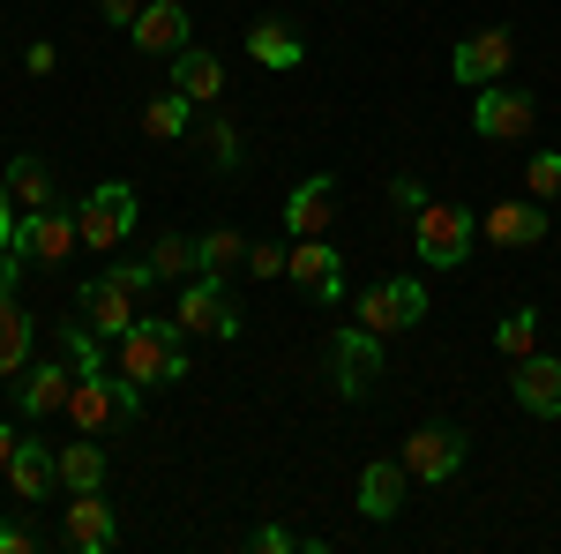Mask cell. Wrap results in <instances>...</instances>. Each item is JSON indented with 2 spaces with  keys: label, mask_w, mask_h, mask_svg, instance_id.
I'll return each mask as SVG.
<instances>
[{
  "label": "cell",
  "mask_w": 561,
  "mask_h": 554,
  "mask_svg": "<svg viewBox=\"0 0 561 554\" xmlns=\"http://www.w3.org/2000/svg\"><path fill=\"white\" fill-rule=\"evenodd\" d=\"M121 375L142 389L180 383L187 375V330L180 323H135L128 338H121Z\"/></svg>",
  "instance_id": "cell-1"
},
{
  "label": "cell",
  "mask_w": 561,
  "mask_h": 554,
  "mask_svg": "<svg viewBox=\"0 0 561 554\" xmlns=\"http://www.w3.org/2000/svg\"><path fill=\"white\" fill-rule=\"evenodd\" d=\"M472 233H479V217L465 203H420V217H412V248H420L427 270H457L472 256Z\"/></svg>",
  "instance_id": "cell-2"
},
{
  "label": "cell",
  "mask_w": 561,
  "mask_h": 554,
  "mask_svg": "<svg viewBox=\"0 0 561 554\" xmlns=\"http://www.w3.org/2000/svg\"><path fill=\"white\" fill-rule=\"evenodd\" d=\"M135 397H142V383H128V375H76V397H68V420L83 427V434H105V427H128L135 420Z\"/></svg>",
  "instance_id": "cell-3"
},
{
  "label": "cell",
  "mask_w": 561,
  "mask_h": 554,
  "mask_svg": "<svg viewBox=\"0 0 561 554\" xmlns=\"http://www.w3.org/2000/svg\"><path fill=\"white\" fill-rule=\"evenodd\" d=\"M76 225H83V248H90V256H113V248L135 233V188H128V180L90 188L83 211H76Z\"/></svg>",
  "instance_id": "cell-4"
},
{
  "label": "cell",
  "mask_w": 561,
  "mask_h": 554,
  "mask_svg": "<svg viewBox=\"0 0 561 554\" xmlns=\"http://www.w3.org/2000/svg\"><path fill=\"white\" fill-rule=\"evenodd\" d=\"M173 323L187 330V338H240V307H232V293L217 285L210 270H195V278H187Z\"/></svg>",
  "instance_id": "cell-5"
},
{
  "label": "cell",
  "mask_w": 561,
  "mask_h": 554,
  "mask_svg": "<svg viewBox=\"0 0 561 554\" xmlns=\"http://www.w3.org/2000/svg\"><path fill=\"white\" fill-rule=\"evenodd\" d=\"M76 248H83V225H76V211H60V203L23 211V225H15V256L23 262H68Z\"/></svg>",
  "instance_id": "cell-6"
},
{
  "label": "cell",
  "mask_w": 561,
  "mask_h": 554,
  "mask_svg": "<svg viewBox=\"0 0 561 554\" xmlns=\"http://www.w3.org/2000/svg\"><path fill=\"white\" fill-rule=\"evenodd\" d=\"M531 121H539V105H531V90H517V83H486L479 105H472V128L486 135V143H524Z\"/></svg>",
  "instance_id": "cell-7"
},
{
  "label": "cell",
  "mask_w": 561,
  "mask_h": 554,
  "mask_svg": "<svg viewBox=\"0 0 561 554\" xmlns=\"http://www.w3.org/2000/svg\"><path fill=\"white\" fill-rule=\"evenodd\" d=\"M15 270H23V256L8 248V256H0V375H23V368H31V338H38V323H31L23 299H15Z\"/></svg>",
  "instance_id": "cell-8"
},
{
  "label": "cell",
  "mask_w": 561,
  "mask_h": 554,
  "mask_svg": "<svg viewBox=\"0 0 561 554\" xmlns=\"http://www.w3.org/2000/svg\"><path fill=\"white\" fill-rule=\"evenodd\" d=\"M420 315H427V285L420 278H382L375 293H359V323L382 330V338L389 330H412Z\"/></svg>",
  "instance_id": "cell-9"
},
{
  "label": "cell",
  "mask_w": 561,
  "mask_h": 554,
  "mask_svg": "<svg viewBox=\"0 0 561 554\" xmlns=\"http://www.w3.org/2000/svg\"><path fill=\"white\" fill-rule=\"evenodd\" d=\"M285 278H293V285H300L307 299H322V307H330V299H345V256H337V248H330L322 233L293 248V262H285Z\"/></svg>",
  "instance_id": "cell-10"
},
{
  "label": "cell",
  "mask_w": 561,
  "mask_h": 554,
  "mask_svg": "<svg viewBox=\"0 0 561 554\" xmlns=\"http://www.w3.org/2000/svg\"><path fill=\"white\" fill-rule=\"evenodd\" d=\"M457 465H465V434H457V427H420V434H404V472H412V479L442 487V479H457Z\"/></svg>",
  "instance_id": "cell-11"
},
{
  "label": "cell",
  "mask_w": 561,
  "mask_h": 554,
  "mask_svg": "<svg viewBox=\"0 0 561 554\" xmlns=\"http://www.w3.org/2000/svg\"><path fill=\"white\" fill-rule=\"evenodd\" d=\"M83 323H90V330H98L105 344H121V338L135 330V323H142V315H135V293L121 285V278H113V270L83 285Z\"/></svg>",
  "instance_id": "cell-12"
},
{
  "label": "cell",
  "mask_w": 561,
  "mask_h": 554,
  "mask_svg": "<svg viewBox=\"0 0 561 554\" xmlns=\"http://www.w3.org/2000/svg\"><path fill=\"white\" fill-rule=\"evenodd\" d=\"M375 383H382V330L352 323V330H337V389L345 397H367Z\"/></svg>",
  "instance_id": "cell-13"
},
{
  "label": "cell",
  "mask_w": 561,
  "mask_h": 554,
  "mask_svg": "<svg viewBox=\"0 0 561 554\" xmlns=\"http://www.w3.org/2000/svg\"><path fill=\"white\" fill-rule=\"evenodd\" d=\"M510 60H517V38H510V31H472V38L457 45V60H449V68H457V83H502V76H510Z\"/></svg>",
  "instance_id": "cell-14"
},
{
  "label": "cell",
  "mask_w": 561,
  "mask_h": 554,
  "mask_svg": "<svg viewBox=\"0 0 561 554\" xmlns=\"http://www.w3.org/2000/svg\"><path fill=\"white\" fill-rule=\"evenodd\" d=\"M128 38H135V53H180V45H195L187 0H150V8L128 23Z\"/></svg>",
  "instance_id": "cell-15"
},
{
  "label": "cell",
  "mask_w": 561,
  "mask_h": 554,
  "mask_svg": "<svg viewBox=\"0 0 561 554\" xmlns=\"http://www.w3.org/2000/svg\"><path fill=\"white\" fill-rule=\"evenodd\" d=\"M68 397H76V360H31V368H23V412H31V420L68 412Z\"/></svg>",
  "instance_id": "cell-16"
},
{
  "label": "cell",
  "mask_w": 561,
  "mask_h": 554,
  "mask_svg": "<svg viewBox=\"0 0 561 554\" xmlns=\"http://www.w3.org/2000/svg\"><path fill=\"white\" fill-rule=\"evenodd\" d=\"M330 217H337V188H330V172H314V180H300V188L285 195V233H293V240L330 233Z\"/></svg>",
  "instance_id": "cell-17"
},
{
  "label": "cell",
  "mask_w": 561,
  "mask_h": 554,
  "mask_svg": "<svg viewBox=\"0 0 561 554\" xmlns=\"http://www.w3.org/2000/svg\"><path fill=\"white\" fill-rule=\"evenodd\" d=\"M479 233L494 248H539L547 240V211L539 203H494V211H479Z\"/></svg>",
  "instance_id": "cell-18"
},
{
  "label": "cell",
  "mask_w": 561,
  "mask_h": 554,
  "mask_svg": "<svg viewBox=\"0 0 561 554\" xmlns=\"http://www.w3.org/2000/svg\"><path fill=\"white\" fill-rule=\"evenodd\" d=\"M517 405L531 412V420H554V412H561V360L524 352V360H517Z\"/></svg>",
  "instance_id": "cell-19"
},
{
  "label": "cell",
  "mask_w": 561,
  "mask_h": 554,
  "mask_svg": "<svg viewBox=\"0 0 561 554\" xmlns=\"http://www.w3.org/2000/svg\"><path fill=\"white\" fill-rule=\"evenodd\" d=\"M8 479H15V502H45L60 487V457L45 442H15L8 450Z\"/></svg>",
  "instance_id": "cell-20"
},
{
  "label": "cell",
  "mask_w": 561,
  "mask_h": 554,
  "mask_svg": "<svg viewBox=\"0 0 561 554\" xmlns=\"http://www.w3.org/2000/svg\"><path fill=\"white\" fill-rule=\"evenodd\" d=\"M404 479H412L404 457H375V465L359 472V510L375 517V524H389V517L404 510Z\"/></svg>",
  "instance_id": "cell-21"
},
{
  "label": "cell",
  "mask_w": 561,
  "mask_h": 554,
  "mask_svg": "<svg viewBox=\"0 0 561 554\" xmlns=\"http://www.w3.org/2000/svg\"><path fill=\"white\" fill-rule=\"evenodd\" d=\"M68 547H83V554L121 547V524H113V510L98 495H68Z\"/></svg>",
  "instance_id": "cell-22"
},
{
  "label": "cell",
  "mask_w": 561,
  "mask_h": 554,
  "mask_svg": "<svg viewBox=\"0 0 561 554\" xmlns=\"http://www.w3.org/2000/svg\"><path fill=\"white\" fill-rule=\"evenodd\" d=\"M173 90H180V98H195V105H217V98H225V68H217V53L180 45V53H173Z\"/></svg>",
  "instance_id": "cell-23"
},
{
  "label": "cell",
  "mask_w": 561,
  "mask_h": 554,
  "mask_svg": "<svg viewBox=\"0 0 561 554\" xmlns=\"http://www.w3.org/2000/svg\"><path fill=\"white\" fill-rule=\"evenodd\" d=\"M248 53H255L262 68H300L307 60V45L293 23H277V15H262V23H248Z\"/></svg>",
  "instance_id": "cell-24"
},
{
  "label": "cell",
  "mask_w": 561,
  "mask_h": 554,
  "mask_svg": "<svg viewBox=\"0 0 561 554\" xmlns=\"http://www.w3.org/2000/svg\"><path fill=\"white\" fill-rule=\"evenodd\" d=\"M60 487H68V495H98V487H105V450H98L90 434L60 450Z\"/></svg>",
  "instance_id": "cell-25"
},
{
  "label": "cell",
  "mask_w": 561,
  "mask_h": 554,
  "mask_svg": "<svg viewBox=\"0 0 561 554\" xmlns=\"http://www.w3.org/2000/svg\"><path fill=\"white\" fill-rule=\"evenodd\" d=\"M142 128L158 135V143H180V135L195 128V98H180V90H158V98L142 105Z\"/></svg>",
  "instance_id": "cell-26"
},
{
  "label": "cell",
  "mask_w": 561,
  "mask_h": 554,
  "mask_svg": "<svg viewBox=\"0 0 561 554\" xmlns=\"http://www.w3.org/2000/svg\"><path fill=\"white\" fill-rule=\"evenodd\" d=\"M8 195H15L23 211H45V203H53V172H45L38 158H15V166H8Z\"/></svg>",
  "instance_id": "cell-27"
},
{
  "label": "cell",
  "mask_w": 561,
  "mask_h": 554,
  "mask_svg": "<svg viewBox=\"0 0 561 554\" xmlns=\"http://www.w3.org/2000/svg\"><path fill=\"white\" fill-rule=\"evenodd\" d=\"M195 248H203V270H210V278H225V270H248V240H240V233H225V225H217V233H203Z\"/></svg>",
  "instance_id": "cell-28"
},
{
  "label": "cell",
  "mask_w": 561,
  "mask_h": 554,
  "mask_svg": "<svg viewBox=\"0 0 561 554\" xmlns=\"http://www.w3.org/2000/svg\"><path fill=\"white\" fill-rule=\"evenodd\" d=\"M494 344H502V360H524V352H539V307H517L510 323H494Z\"/></svg>",
  "instance_id": "cell-29"
},
{
  "label": "cell",
  "mask_w": 561,
  "mask_h": 554,
  "mask_svg": "<svg viewBox=\"0 0 561 554\" xmlns=\"http://www.w3.org/2000/svg\"><path fill=\"white\" fill-rule=\"evenodd\" d=\"M150 262H158V278H195V270H203V248H195L187 233H165Z\"/></svg>",
  "instance_id": "cell-30"
},
{
  "label": "cell",
  "mask_w": 561,
  "mask_h": 554,
  "mask_svg": "<svg viewBox=\"0 0 561 554\" xmlns=\"http://www.w3.org/2000/svg\"><path fill=\"white\" fill-rule=\"evenodd\" d=\"M60 344H68L76 375H98V368H105V338H98L90 323H68V330H60Z\"/></svg>",
  "instance_id": "cell-31"
},
{
  "label": "cell",
  "mask_w": 561,
  "mask_h": 554,
  "mask_svg": "<svg viewBox=\"0 0 561 554\" xmlns=\"http://www.w3.org/2000/svg\"><path fill=\"white\" fill-rule=\"evenodd\" d=\"M524 188H531V203H554L561 195V150H539V158L524 166Z\"/></svg>",
  "instance_id": "cell-32"
},
{
  "label": "cell",
  "mask_w": 561,
  "mask_h": 554,
  "mask_svg": "<svg viewBox=\"0 0 561 554\" xmlns=\"http://www.w3.org/2000/svg\"><path fill=\"white\" fill-rule=\"evenodd\" d=\"M203 150H210L217 172H232L240 166V128H232V121H203Z\"/></svg>",
  "instance_id": "cell-33"
},
{
  "label": "cell",
  "mask_w": 561,
  "mask_h": 554,
  "mask_svg": "<svg viewBox=\"0 0 561 554\" xmlns=\"http://www.w3.org/2000/svg\"><path fill=\"white\" fill-rule=\"evenodd\" d=\"M285 248H270V240H248V278H285Z\"/></svg>",
  "instance_id": "cell-34"
},
{
  "label": "cell",
  "mask_w": 561,
  "mask_h": 554,
  "mask_svg": "<svg viewBox=\"0 0 561 554\" xmlns=\"http://www.w3.org/2000/svg\"><path fill=\"white\" fill-rule=\"evenodd\" d=\"M113 278H121V285H128V293L142 299V293H150V285H158V262H121Z\"/></svg>",
  "instance_id": "cell-35"
},
{
  "label": "cell",
  "mask_w": 561,
  "mask_h": 554,
  "mask_svg": "<svg viewBox=\"0 0 561 554\" xmlns=\"http://www.w3.org/2000/svg\"><path fill=\"white\" fill-rule=\"evenodd\" d=\"M293 547H300V540H293L285 524H262L255 532V554H293Z\"/></svg>",
  "instance_id": "cell-36"
},
{
  "label": "cell",
  "mask_w": 561,
  "mask_h": 554,
  "mask_svg": "<svg viewBox=\"0 0 561 554\" xmlns=\"http://www.w3.org/2000/svg\"><path fill=\"white\" fill-rule=\"evenodd\" d=\"M15 248V195H8V172H0V256Z\"/></svg>",
  "instance_id": "cell-37"
},
{
  "label": "cell",
  "mask_w": 561,
  "mask_h": 554,
  "mask_svg": "<svg viewBox=\"0 0 561 554\" xmlns=\"http://www.w3.org/2000/svg\"><path fill=\"white\" fill-rule=\"evenodd\" d=\"M389 203H397V211H412V217H420V203H427V188H420V180H397V188H389Z\"/></svg>",
  "instance_id": "cell-38"
},
{
  "label": "cell",
  "mask_w": 561,
  "mask_h": 554,
  "mask_svg": "<svg viewBox=\"0 0 561 554\" xmlns=\"http://www.w3.org/2000/svg\"><path fill=\"white\" fill-rule=\"evenodd\" d=\"M38 540H31V524H0V554H31Z\"/></svg>",
  "instance_id": "cell-39"
},
{
  "label": "cell",
  "mask_w": 561,
  "mask_h": 554,
  "mask_svg": "<svg viewBox=\"0 0 561 554\" xmlns=\"http://www.w3.org/2000/svg\"><path fill=\"white\" fill-rule=\"evenodd\" d=\"M98 15H105V23H135V15H142V0H98Z\"/></svg>",
  "instance_id": "cell-40"
},
{
  "label": "cell",
  "mask_w": 561,
  "mask_h": 554,
  "mask_svg": "<svg viewBox=\"0 0 561 554\" xmlns=\"http://www.w3.org/2000/svg\"><path fill=\"white\" fill-rule=\"evenodd\" d=\"M23 60H31V76H53V60H60V53H53V45L38 38V45H31V53H23Z\"/></svg>",
  "instance_id": "cell-41"
},
{
  "label": "cell",
  "mask_w": 561,
  "mask_h": 554,
  "mask_svg": "<svg viewBox=\"0 0 561 554\" xmlns=\"http://www.w3.org/2000/svg\"><path fill=\"white\" fill-rule=\"evenodd\" d=\"M8 450H15V427L0 420V465H8Z\"/></svg>",
  "instance_id": "cell-42"
}]
</instances>
